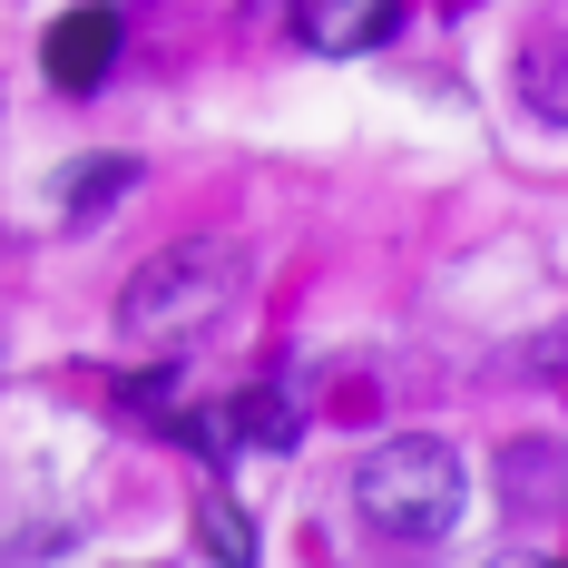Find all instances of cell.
<instances>
[{
    "mask_svg": "<svg viewBox=\"0 0 568 568\" xmlns=\"http://www.w3.org/2000/svg\"><path fill=\"white\" fill-rule=\"evenodd\" d=\"M470 500V470L442 432H393V442H373L363 470H353V510L373 539H402V549H422V539H442Z\"/></svg>",
    "mask_w": 568,
    "mask_h": 568,
    "instance_id": "cell-1",
    "label": "cell"
},
{
    "mask_svg": "<svg viewBox=\"0 0 568 568\" xmlns=\"http://www.w3.org/2000/svg\"><path fill=\"white\" fill-rule=\"evenodd\" d=\"M235 294H245V255L235 245H168V255H148L128 275L118 324H128V343H148V353H176V343L216 334L235 314Z\"/></svg>",
    "mask_w": 568,
    "mask_h": 568,
    "instance_id": "cell-2",
    "label": "cell"
},
{
    "mask_svg": "<svg viewBox=\"0 0 568 568\" xmlns=\"http://www.w3.org/2000/svg\"><path fill=\"white\" fill-rule=\"evenodd\" d=\"M118 10L109 0H79V10H59L50 20V40H40V69H50V89H69V99H89L99 79L118 69Z\"/></svg>",
    "mask_w": 568,
    "mask_h": 568,
    "instance_id": "cell-3",
    "label": "cell"
},
{
    "mask_svg": "<svg viewBox=\"0 0 568 568\" xmlns=\"http://www.w3.org/2000/svg\"><path fill=\"white\" fill-rule=\"evenodd\" d=\"M294 30H304V50H324V59H363L402 30V0H304Z\"/></svg>",
    "mask_w": 568,
    "mask_h": 568,
    "instance_id": "cell-4",
    "label": "cell"
},
{
    "mask_svg": "<svg viewBox=\"0 0 568 568\" xmlns=\"http://www.w3.org/2000/svg\"><path fill=\"white\" fill-rule=\"evenodd\" d=\"M519 99H529V118L568 128V30L559 40H529V59H519Z\"/></svg>",
    "mask_w": 568,
    "mask_h": 568,
    "instance_id": "cell-5",
    "label": "cell"
},
{
    "mask_svg": "<svg viewBox=\"0 0 568 568\" xmlns=\"http://www.w3.org/2000/svg\"><path fill=\"white\" fill-rule=\"evenodd\" d=\"M128 186H138V158H89V168L69 176V196H59V216H69V226H89V216H109V206L128 196Z\"/></svg>",
    "mask_w": 568,
    "mask_h": 568,
    "instance_id": "cell-6",
    "label": "cell"
},
{
    "mask_svg": "<svg viewBox=\"0 0 568 568\" xmlns=\"http://www.w3.org/2000/svg\"><path fill=\"white\" fill-rule=\"evenodd\" d=\"M226 422H235V442H265V452H284L304 422H294V402H284V383H255V393H235L226 402Z\"/></svg>",
    "mask_w": 568,
    "mask_h": 568,
    "instance_id": "cell-7",
    "label": "cell"
},
{
    "mask_svg": "<svg viewBox=\"0 0 568 568\" xmlns=\"http://www.w3.org/2000/svg\"><path fill=\"white\" fill-rule=\"evenodd\" d=\"M196 549H206V559H235V568H245V559H255V519L235 510L226 490H206V500H196Z\"/></svg>",
    "mask_w": 568,
    "mask_h": 568,
    "instance_id": "cell-8",
    "label": "cell"
},
{
    "mask_svg": "<svg viewBox=\"0 0 568 568\" xmlns=\"http://www.w3.org/2000/svg\"><path fill=\"white\" fill-rule=\"evenodd\" d=\"M510 470H519V480H510L519 510H549V500H568V452H549V442H519Z\"/></svg>",
    "mask_w": 568,
    "mask_h": 568,
    "instance_id": "cell-9",
    "label": "cell"
},
{
    "mask_svg": "<svg viewBox=\"0 0 568 568\" xmlns=\"http://www.w3.org/2000/svg\"><path fill=\"white\" fill-rule=\"evenodd\" d=\"M118 402L138 422H176V373H138V383H118Z\"/></svg>",
    "mask_w": 568,
    "mask_h": 568,
    "instance_id": "cell-10",
    "label": "cell"
}]
</instances>
